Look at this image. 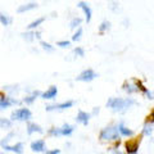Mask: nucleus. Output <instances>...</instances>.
Listing matches in <instances>:
<instances>
[{
    "label": "nucleus",
    "mask_w": 154,
    "mask_h": 154,
    "mask_svg": "<svg viewBox=\"0 0 154 154\" xmlns=\"http://www.w3.org/2000/svg\"><path fill=\"white\" fill-rule=\"evenodd\" d=\"M0 154H4V152H2V150H0Z\"/></svg>",
    "instance_id": "nucleus-38"
},
{
    "label": "nucleus",
    "mask_w": 154,
    "mask_h": 154,
    "mask_svg": "<svg viewBox=\"0 0 154 154\" xmlns=\"http://www.w3.org/2000/svg\"><path fill=\"white\" fill-rule=\"evenodd\" d=\"M76 5L84 12V14H85V21L88 22V23H90L91 22V17H93V11H91L90 5L86 2H77Z\"/></svg>",
    "instance_id": "nucleus-9"
},
{
    "label": "nucleus",
    "mask_w": 154,
    "mask_h": 154,
    "mask_svg": "<svg viewBox=\"0 0 154 154\" xmlns=\"http://www.w3.org/2000/svg\"><path fill=\"white\" fill-rule=\"evenodd\" d=\"M0 23H2V26H4V27H9L13 23L12 16H9V14H7V13L0 12Z\"/></svg>",
    "instance_id": "nucleus-21"
},
{
    "label": "nucleus",
    "mask_w": 154,
    "mask_h": 154,
    "mask_svg": "<svg viewBox=\"0 0 154 154\" xmlns=\"http://www.w3.org/2000/svg\"><path fill=\"white\" fill-rule=\"evenodd\" d=\"M22 100H18L16 98H12V96L8 95H0V110H5L8 108L13 107V105H18L21 104Z\"/></svg>",
    "instance_id": "nucleus-6"
},
{
    "label": "nucleus",
    "mask_w": 154,
    "mask_h": 154,
    "mask_svg": "<svg viewBox=\"0 0 154 154\" xmlns=\"http://www.w3.org/2000/svg\"><path fill=\"white\" fill-rule=\"evenodd\" d=\"M152 99H154V89H153V91H152Z\"/></svg>",
    "instance_id": "nucleus-37"
},
{
    "label": "nucleus",
    "mask_w": 154,
    "mask_h": 154,
    "mask_svg": "<svg viewBox=\"0 0 154 154\" xmlns=\"http://www.w3.org/2000/svg\"><path fill=\"white\" fill-rule=\"evenodd\" d=\"M40 46L42 48V50H45L46 53H54L55 51V46H53L51 44L46 41H40Z\"/></svg>",
    "instance_id": "nucleus-27"
},
{
    "label": "nucleus",
    "mask_w": 154,
    "mask_h": 154,
    "mask_svg": "<svg viewBox=\"0 0 154 154\" xmlns=\"http://www.w3.org/2000/svg\"><path fill=\"white\" fill-rule=\"evenodd\" d=\"M82 35H84V30H82V27H79L77 28V31L73 33V36H72V41H80L81 38H82Z\"/></svg>",
    "instance_id": "nucleus-30"
},
{
    "label": "nucleus",
    "mask_w": 154,
    "mask_h": 154,
    "mask_svg": "<svg viewBox=\"0 0 154 154\" xmlns=\"http://www.w3.org/2000/svg\"><path fill=\"white\" fill-rule=\"evenodd\" d=\"M21 36L23 40H26L28 42H32L33 40L36 38H40V32H36V31H26V32H22Z\"/></svg>",
    "instance_id": "nucleus-18"
},
{
    "label": "nucleus",
    "mask_w": 154,
    "mask_h": 154,
    "mask_svg": "<svg viewBox=\"0 0 154 154\" xmlns=\"http://www.w3.org/2000/svg\"><path fill=\"white\" fill-rule=\"evenodd\" d=\"M90 118H91L90 113L85 112V110H79V113H77L75 119H76L77 123H81V125H84V126H88L89 122H90Z\"/></svg>",
    "instance_id": "nucleus-15"
},
{
    "label": "nucleus",
    "mask_w": 154,
    "mask_h": 154,
    "mask_svg": "<svg viewBox=\"0 0 154 154\" xmlns=\"http://www.w3.org/2000/svg\"><path fill=\"white\" fill-rule=\"evenodd\" d=\"M119 132L117 125H108L99 134V139L103 141H116L119 140Z\"/></svg>",
    "instance_id": "nucleus-2"
},
{
    "label": "nucleus",
    "mask_w": 154,
    "mask_h": 154,
    "mask_svg": "<svg viewBox=\"0 0 154 154\" xmlns=\"http://www.w3.org/2000/svg\"><path fill=\"white\" fill-rule=\"evenodd\" d=\"M0 95H3V94H2V93H0Z\"/></svg>",
    "instance_id": "nucleus-39"
},
{
    "label": "nucleus",
    "mask_w": 154,
    "mask_h": 154,
    "mask_svg": "<svg viewBox=\"0 0 154 154\" xmlns=\"http://www.w3.org/2000/svg\"><path fill=\"white\" fill-rule=\"evenodd\" d=\"M60 128V136H71L75 131V126H72L69 123H63Z\"/></svg>",
    "instance_id": "nucleus-20"
},
{
    "label": "nucleus",
    "mask_w": 154,
    "mask_h": 154,
    "mask_svg": "<svg viewBox=\"0 0 154 154\" xmlns=\"http://www.w3.org/2000/svg\"><path fill=\"white\" fill-rule=\"evenodd\" d=\"M48 135L53 136V137H60V128L57 126H53L48 130Z\"/></svg>",
    "instance_id": "nucleus-29"
},
{
    "label": "nucleus",
    "mask_w": 154,
    "mask_h": 154,
    "mask_svg": "<svg viewBox=\"0 0 154 154\" xmlns=\"http://www.w3.org/2000/svg\"><path fill=\"white\" fill-rule=\"evenodd\" d=\"M4 152H12L14 154H23V152H25V144H23L22 141H18L14 145H8L3 149Z\"/></svg>",
    "instance_id": "nucleus-13"
},
{
    "label": "nucleus",
    "mask_w": 154,
    "mask_h": 154,
    "mask_svg": "<svg viewBox=\"0 0 154 154\" xmlns=\"http://www.w3.org/2000/svg\"><path fill=\"white\" fill-rule=\"evenodd\" d=\"M40 96H41V91L40 90H33L30 95H26L25 98L22 99V102L25 103L26 105H32L33 103H35V100L37 98H40Z\"/></svg>",
    "instance_id": "nucleus-17"
},
{
    "label": "nucleus",
    "mask_w": 154,
    "mask_h": 154,
    "mask_svg": "<svg viewBox=\"0 0 154 154\" xmlns=\"http://www.w3.org/2000/svg\"><path fill=\"white\" fill-rule=\"evenodd\" d=\"M99 77V73L95 72L93 68H88V69H84L81 73L76 77V81H81V82H91L94 81L95 79Z\"/></svg>",
    "instance_id": "nucleus-5"
},
{
    "label": "nucleus",
    "mask_w": 154,
    "mask_h": 154,
    "mask_svg": "<svg viewBox=\"0 0 154 154\" xmlns=\"http://www.w3.org/2000/svg\"><path fill=\"white\" fill-rule=\"evenodd\" d=\"M81 23H82V18L73 17L71 19V22H69V28L71 30H76V28H79L81 26Z\"/></svg>",
    "instance_id": "nucleus-26"
},
{
    "label": "nucleus",
    "mask_w": 154,
    "mask_h": 154,
    "mask_svg": "<svg viewBox=\"0 0 154 154\" xmlns=\"http://www.w3.org/2000/svg\"><path fill=\"white\" fill-rule=\"evenodd\" d=\"M31 118H32V112L30 110V108H26V107H23V108H17V109H14L13 112L11 113V121L12 122H28V121H31Z\"/></svg>",
    "instance_id": "nucleus-3"
},
{
    "label": "nucleus",
    "mask_w": 154,
    "mask_h": 154,
    "mask_svg": "<svg viewBox=\"0 0 154 154\" xmlns=\"http://www.w3.org/2000/svg\"><path fill=\"white\" fill-rule=\"evenodd\" d=\"M122 89L123 91H126L128 95L135 94V93H139V89H137V85H136V80H127L125 81L123 85H122Z\"/></svg>",
    "instance_id": "nucleus-11"
},
{
    "label": "nucleus",
    "mask_w": 154,
    "mask_h": 154,
    "mask_svg": "<svg viewBox=\"0 0 154 154\" xmlns=\"http://www.w3.org/2000/svg\"><path fill=\"white\" fill-rule=\"evenodd\" d=\"M26 132L28 136H31L32 134H44V130L40 125H37L36 122H32V121H28L26 125Z\"/></svg>",
    "instance_id": "nucleus-10"
},
{
    "label": "nucleus",
    "mask_w": 154,
    "mask_h": 154,
    "mask_svg": "<svg viewBox=\"0 0 154 154\" xmlns=\"http://www.w3.org/2000/svg\"><path fill=\"white\" fill-rule=\"evenodd\" d=\"M99 112H100V108H99V107H94V108H93V112L90 113V116H91V117H93V116H98Z\"/></svg>",
    "instance_id": "nucleus-35"
},
{
    "label": "nucleus",
    "mask_w": 154,
    "mask_h": 154,
    "mask_svg": "<svg viewBox=\"0 0 154 154\" xmlns=\"http://www.w3.org/2000/svg\"><path fill=\"white\" fill-rule=\"evenodd\" d=\"M113 154H126V153H123V152H119V150H114Z\"/></svg>",
    "instance_id": "nucleus-36"
},
{
    "label": "nucleus",
    "mask_w": 154,
    "mask_h": 154,
    "mask_svg": "<svg viewBox=\"0 0 154 154\" xmlns=\"http://www.w3.org/2000/svg\"><path fill=\"white\" fill-rule=\"evenodd\" d=\"M30 148L33 153H45L46 152V141L44 139H37V140H33L31 143Z\"/></svg>",
    "instance_id": "nucleus-8"
},
{
    "label": "nucleus",
    "mask_w": 154,
    "mask_h": 154,
    "mask_svg": "<svg viewBox=\"0 0 154 154\" xmlns=\"http://www.w3.org/2000/svg\"><path fill=\"white\" fill-rule=\"evenodd\" d=\"M136 104L137 102L134 98H109L105 105L114 113H125Z\"/></svg>",
    "instance_id": "nucleus-1"
},
{
    "label": "nucleus",
    "mask_w": 154,
    "mask_h": 154,
    "mask_svg": "<svg viewBox=\"0 0 154 154\" xmlns=\"http://www.w3.org/2000/svg\"><path fill=\"white\" fill-rule=\"evenodd\" d=\"M57 46L62 48V49H68V48H71V41H68V40H60V41H57Z\"/></svg>",
    "instance_id": "nucleus-32"
},
{
    "label": "nucleus",
    "mask_w": 154,
    "mask_h": 154,
    "mask_svg": "<svg viewBox=\"0 0 154 154\" xmlns=\"http://www.w3.org/2000/svg\"><path fill=\"white\" fill-rule=\"evenodd\" d=\"M145 121H148V122H150V123L153 125V126H154V108L152 109V112H150V113H149V116H148V117H146V119H145Z\"/></svg>",
    "instance_id": "nucleus-33"
},
{
    "label": "nucleus",
    "mask_w": 154,
    "mask_h": 154,
    "mask_svg": "<svg viewBox=\"0 0 154 154\" xmlns=\"http://www.w3.org/2000/svg\"><path fill=\"white\" fill-rule=\"evenodd\" d=\"M109 30H110V22L108 21V19H104V21L100 23V26H99V32L104 33V32H107Z\"/></svg>",
    "instance_id": "nucleus-28"
},
{
    "label": "nucleus",
    "mask_w": 154,
    "mask_h": 154,
    "mask_svg": "<svg viewBox=\"0 0 154 154\" xmlns=\"http://www.w3.org/2000/svg\"><path fill=\"white\" fill-rule=\"evenodd\" d=\"M141 137H135V139H130L128 141H126L125 144V148H126V154H139V146H140V141Z\"/></svg>",
    "instance_id": "nucleus-7"
},
{
    "label": "nucleus",
    "mask_w": 154,
    "mask_h": 154,
    "mask_svg": "<svg viewBox=\"0 0 154 154\" xmlns=\"http://www.w3.org/2000/svg\"><path fill=\"white\" fill-rule=\"evenodd\" d=\"M73 54L76 57H80V58H84L85 57V49L82 46H76L73 49Z\"/></svg>",
    "instance_id": "nucleus-31"
},
{
    "label": "nucleus",
    "mask_w": 154,
    "mask_h": 154,
    "mask_svg": "<svg viewBox=\"0 0 154 154\" xmlns=\"http://www.w3.org/2000/svg\"><path fill=\"white\" fill-rule=\"evenodd\" d=\"M154 131V126L150 123V122H148L145 121L143 125V130H141V135L143 136H152V134Z\"/></svg>",
    "instance_id": "nucleus-23"
},
{
    "label": "nucleus",
    "mask_w": 154,
    "mask_h": 154,
    "mask_svg": "<svg viewBox=\"0 0 154 154\" xmlns=\"http://www.w3.org/2000/svg\"><path fill=\"white\" fill-rule=\"evenodd\" d=\"M117 127H118V132H119V136H123V137H131L134 136V134L135 131L131 128H128L126 125H125L123 121H121L118 125H117Z\"/></svg>",
    "instance_id": "nucleus-14"
},
{
    "label": "nucleus",
    "mask_w": 154,
    "mask_h": 154,
    "mask_svg": "<svg viewBox=\"0 0 154 154\" xmlns=\"http://www.w3.org/2000/svg\"><path fill=\"white\" fill-rule=\"evenodd\" d=\"M14 136H16V132H14V131H9V132L5 135V136L2 137V140H0V148L3 149V148L8 146L9 143H11V140H12Z\"/></svg>",
    "instance_id": "nucleus-22"
},
{
    "label": "nucleus",
    "mask_w": 154,
    "mask_h": 154,
    "mask_svg": "<svg viewBox=\"0 0 154 154\" xmlns=\"http://www.w3.org/2000/svg\"><path fill=\"white\" fill-rule=\"evenodd\" d=\"M38 7V4L36 2H30V3H25V4H21L18 8H17V13L18 14H22V13H26V12H30L33 11Z\"/></svg>",
    "instance_id": "nucleus-16"
},
{
    "label": "nucleus",
    "mask_w": 154,
    "mask_h": 154,
    "mask_svg": "<svg viewBox=\"0 0 154 154\" xmlns=\"http://www.w3.org/2000/svg\"><path fill=\"white\" fill-rule=\"evenodd\" d=\"M13 127V122L9 118L0 117V128L2 130H11Z\"/></svg>",
    "instance_id": "nucleus-24"
},
{
    "label": "nucleus",
    "mask_w": 154,
    "mask_h": 154,
    "mask_svg": "<svg viewBox=\"0 0 154 154\" xmlns=\"http://www.w3.org/2000/svg\"><path fill=\"white\" fill-rule=\"evenodd\" d=\"M75 100H66V102H62V103H54V104H48L45 105V110L46 112H53V110H67L72 108L75 105Z\"/></svg>",
    "instance_id": "nucleus-4"
},
{
    "label": "nucleus",
    "mask_w": 154,
    "mask_h": 154,
    "mask_svg": "<svg viewBox=\"0 0 154 154\" xmlns=\"http://www.w3.org/2000/svg\"><path fill=\"white\" fill-rule=\"evenodd\" d=\"M59 153H60V149H49L44 154H59Z\"/></svg>",
    "instance_id": "nucleus-34"
},
{
    "label": "nucleus",
    "mask_w": 154,
    "mask_h": 154,
    "mask_svg": "<svg viewBox=\"0 0 154 154\" xmlns=\"http://www.w3.org/2000/svg\"><path fill=\"white\" fill-rule=\"evenodd\" d=\"M45 21H46V17H38V18H36L35 21H32L31 23H28V25L26 26L27 31H35L36 28L40 27Z\"/></svg>",
    "instance_id": "nucleus-19"
},
{
    "label": "nucleus",
    "mask_w": 154,
    "mask_h": 154,
    "mask_svg": "<svg viewBox=\"0 0 154 154\" xmlns=\"http://www.w3.org/2000/svg\"><path fill=\"white\" fill-rule=\"evenodd\" d=\"M4 91H7L8 93V96H12L14 98V95H17L19 93V88L17 85H12V86H4Z\"/></svg>",
    "instance_id": "nucleus-25"
},
{
    "label": "nucleus",
    "mask_w": 154,
    "mask_h": 154,
    "mask_svg": "<svg viewBox=\"0 0 154 154\" xmlns=\"http://www.w3.org/2000/svg\"><path fill=\"white\" fill-rule=\"evenodd\" d=\"M153 143H154V139H153Z\"/></svg>",
    "instance_id": "nucleus-40"
},
{
    "label": "nucleus",
    "mask_w": 154,
    "mask_h": 154,
    "mask_svg": "<svg viewBox=\"0 0 154 154\" xmlns=\"http://www.w3.org/2000/svg\"><path fill=\"white\" fill-rule=\"evenodd\" d=\"M57 95H58V88L55 85H51V86H49V89L46 91L41 93L40 98L44 99V100H54L57 98Z\"/></svg>",
    "instance_id": "nucleus-12"
}]
</instances>
